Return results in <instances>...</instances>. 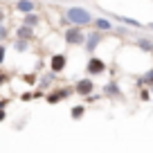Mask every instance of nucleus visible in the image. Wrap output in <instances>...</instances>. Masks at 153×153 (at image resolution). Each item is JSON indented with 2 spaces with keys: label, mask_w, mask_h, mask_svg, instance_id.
I'll return each mask as SVG.
<instances>
[{
  "label": "nucleus",
  "mask_w": 153,
  "mask_h": 153,
  "mask_svg": "<svg viewBox=\"0 0 153 153\" xmlns=\"http://www.w3.org/2000/svg\"><path fill=\"white\" fill-rule=\"evenodd\" d=\"M63 20H65V25H76V27H92V20H95V14H92L90 9H86V7L81 5H72L65 9V14H63Z\"/></svg>",
  "instance_id": "obj_1"
},
{
  "label": "nucleus",
  "mask_w": 153,
  "mask_h": 153,
  "mask_svg": "<svg viewBox=\"0 0 153 153\" xmlns=\"http://www.w3.org/2000/svg\"><path fill=\"white\" fill-rule=\"evenodd\" d=\"M86 27H76V25H68L63 29V43L70 45V48H79V45L86 43Z\"/></svg>",
  "instance_id": "obj_2"
},
{
  "label": "nucleus",
  "mask_w": 153,
  "mask_h": 153,
  "mask_svg": "<svg viewBox=\"0 0 153 153\" xmlns=\"http://www.w3.org/2000/svg\"><path fill=\"white\" fill-rule=\"evenodd\" d=\"M108 72V65H106V61L101 56H97V54H92V56H88V61H86V74L88 76H101V74H106Z\"/></svg>",
  "instance_id": "obj_3"
},
{
  "label": "nucleus",
  "mask_w": 153,
  "mask_h": 153,
  "mask_svg": "<svg viewBox=\"0 0 153 153\" xmlns=\"http://www.w3.org/2000/svg\"><path fill=\"white\" fill-rule=\"evenodd\" d=\"M106 41V34L99 32V29H90L86 36V43H83V50H86L88 56H92V54H97V48H99L101 43Z\"/></svg>",
  "instance_id": "obj_4"
},
{
  "label": "nucleus",
  "mask_w": 153,
  "mask_h": 153,
  "mask_svg": "<svg viewBox=\"0 0 153 153\" xmlns=\"http://www.w3.org/2000/svg\"><path fill=\"white\" fill-rule=\"evenodd\" d=\"M74 95H79V97H83V99H86L88 95H92V92H95V81H92V76H81V79H76L74 81Z\"/></svg>",
  "instance_id": "obj_5"
},
{
  "label": "nucleus",
  "mask_w": 153,
  "mask_h": 153,
  "mask_svg": "<svg viewBox=\"0 0 153 153\" xmlns=\"http://www.w3.org/2000/svg\"><path fill=\"white\" fill-rule=\"evenodd\" d=\"M72 95H74V88H70V86L54 88L52 92L45 95V101H48V104H61L63 99H68V97H72Z\"/></svg>",
  "instance_id": "obj_6"
},
{
  "label": "nucleus",
  "mask_w": 153,
  "mask_h": 153,
  "mask_svg": "<svg viewBox=\"0 0 153 153\" xmlns=\"http://www.w3.org/2000/svg\"><path fill=\"white\" fill-rule=\"evenodd\" d=\"M68 68V54L63 52H56L50 56V72H54V74H61V72H65Z\"/></svg>",
  "instance_id": "obj_7"
},
{
  "label": "nucleus",
  "mask_w": 153,
  "mask_h": 153,
  "mask_svg": "<svg viewBox=\"0 0 153 153\" xmlns=\"http://www.w3.org/2000/svg\"><path fill=\"white\" fill-rule=\"evenodd\" d=\"M92 29H99V32H104V34H113L115 23L110 20V16H95V20H92Z\"/></svg>",
  "instance_id": "obj_8"
},
{
  "label": "nucleus",
  "mask_w": 153,
  "mask_h": 153,
  "mask_svg": "<svg viewBox=\"0 0 153 153\" xmlns=\"http://www.w3.org/2000/svg\"><path fill=\"white\" fill-rule=\"evenodd\" d=\"M106 16H110V18H115V20H120L122 25H126V27H131V29H144V27H146V23L135 20V18H131V16H124V14H106Z\"/></svg>",
  "instance_id": "obj_9"
},
{
  "label": "nucleus",
  "mask_w": 153,
  "mask_h": 153,
  "mask_svg": "<svg viewBox=\"0 0 153 153\" xmlns=\"http://www.w3.org/2000/svg\"><path fill=\"white\" fill-rule=\"evenodd\" d=\"M104 97H108V99H120L122 97V88H120V81L117 79H110V81L104 83V92H101Z\"/></svg>",
  "instance_id": "obj_10"
},
{
  "label": "nucleus",
  "mask_w": 153,
  "mask_h": 153,
  "mask_svg": "<svg viewBox=\"0 0 153 153\" xmlns=\"http://www.w3.org/2000/svg\"><path fill=\"white\" fill-rule=\"evenodd\" d=\"M14 9L18 11V14H32V11H36L38 9V2L36 0H16L14 2Z\"/></svg>",
  "instance_id": "obj_11"
},
{
  "label": "nucleus",
  "mask_w": 153,
  "mask_h": 153,
  "mask_svg": "<svg viewBox=\"0 0 153 153\" xmlns=\"http://www.w3.org/2000/svg\"><path fill=\"white\" fill-rule=\"evenodd\" d=\"M16 38H23V41H29V43H32L34 38H36V29H34V27H27V25L20 23L18 27H16Z\"/></svg>",
  "instance_id": "obj_12"
},
{
  "label": "nucleus",
  "mask_w": 153,
  "mask_h": 153,
  "mask_svg": "<svg viewBox=\"0 0 153 153\" xmlns=\"http://www.w3.org/2000/svg\"><path fill=\"white\" fill-rule=\"evenodd\" d=\"M133 43L137 50H142L146 54H153V36H140V38H135Z\"/></svg>",
  "instance_id": "obj_13"
},
{
  "label": "nucleus",
  "mask_w": 153,
  "mask_h": 153,
  "mask_svg": "<svg viewBox=\"0 0 153 153\" xmlns=\"http://www.w3.org/2000/svg\"><path fill=\"white\" fill-rule=\"evenodd\" d=\"M41 20H43V18H41V14H38V11H32V14H25L23 18H20V23L27 25V27H34V29H36L38 25H41Z\"/></svg>",
  "instance_id": "obj_14"
},
{
  "label": "nucleus",
  "mask_w": 153,
  "mask_h": 153,
  "mask_svg": "<svg viewBox=\"0 0 153 153\" xmlns=\"http://www.w3.org/2000/svg\"><path fill=\"white\" fill-rule=\"evenodd\" d=\"M135 83H137L140 88H146V86H153V68H149V70L144 72L142 76H137V79H135Z\"/></svg>",
  "instance_id": "obj_15"
},
{
  "label": "nucleus",
  "mask_w": 153,
  "mask_h": 153,
  "mask_svg": "<svg viewBox=\"0 0 153 153\" xmlns=\"http://www.w3.org/2000/svg\"><path fill=\"white\" fill-rule=\"evenodd\" d=\"M54 79H56V74H54V72H48V74H43L41 79H38V88H41V90H48V88L54 83Z\"/></svg>",
  "instance_id": "obj_16"
},
{
  "label": "nucleus",
  "mask_w": 153,
  "mask_h": 153,
  "mask_svg": "<svg viewBox=\"0 0 153 153\" xmlns=\"http://www.w3.org/2000/svg\"><path fill=\"white\" fill-rule=\"evenodd\" d=\"M86 110H88V108H86L83 104H76V106H72V108H70V117H72L74 122H79L83 115H86Z\"/></svg>",
  "instance_id": "obj_17"
},
{
  "label": "nucleus",
  "mask_w": 153,
  "mask_h": 153,
  "mask_svg": "<svg viewBox=\"0 0 153 153\" xmlns=\"http://www.w3.org/2000/svg\"><path fill=\"white\" fill-rule=\"evenodd\" d=\"M14 50H16V52H20V54L27 52V50H29V41H23V38H14Z\"/></svg>",
  "instance_id": "obj_18"
},
{
  "label": "nucleus",
  "mask_w": 153,
  "mask_h": 153,
  "mask_svg": "<svg viewBox=\"0 0 153 153\" xmlns=\"http://www.w3.org/2000/svg\"><path fill=\"white\" fill-rule=\"evenodd\" d=\"M38 79H41V76H38L36 72H29V74H23V81H25V83H29V86H36V83H38Z\"/></svg>",
  "instance_id": "obj_19"
},
{
  "label": "nucleus",
  "mask_w": 153,
  "mask_h": 153,
  "mask_svg": "<svg viewBox=\"0 0 153 153\" xmlns=\"http://www.w3.org/2000/svg\"><path fill=\"white\" fill-rule=\"evenodd\" d=\"M128 29H131V27H126V25L120 23V25H115L113 34H117V36H124V38H126V36H128Z\"/></svg>",
  "instance_id": "obj_20"
},
{
  "label": "nucleus",
  "mask_w": 153,
  "mask_h": 153,
  "mask_svg": "<svg viewBox=\"0 0 153 153\" xmlns=\"http://www.w3.org/2000/svg\"><path fill=\"white\" fill-rule=\"evenodd\" d=\"M137 97H140V101H149L151 99V90H149V88H140Z\"/></svg>",
  "instance_id": "obj_21"
},
{
  "label": "nucleus",
  "mask_w": 153,
  "mask_h": 153,
  "mask_svg": "<svg viewBox=\"0 0 153 153\" xmlns=\"http://www.w3.org/2000/svg\"><path fill=\"white\" fill-rule=\"evenodd\" d=\"M7 38H9V27H7V25H0V43H5Z\"/></svg>",
  "instance_id": "obj_22"
},
{
  "label": "nucleus",
  "mask_w": 153,
  "mask_h": 153,
  "mask_svg": "<svg viewBox=\"0 0 153 153\" xmlns=\"http://www.w3.org/2000/svg\"><path fill=\"white\" fill-rule=\"evenodd\" d=\"M101 97H104V95H97V92H92V95H88V97H86V104H97Z\"/></svg>",
  "instance_id": "obj_23"
},
{
  "label": "nucleus",
  "mask_w": 153,
  "mask_h": 153,
  "mask_svg": "<svg viewBox=\"0 0 153 153\" xmlns=\"http://www.w3.org/2000/svg\"><path fill=\"white\" fill-rule=\"evenodd\" d=\"M5 59H7V45H5V43H0V65L5 63Z\"/></svg>",
  "instance_id": "obj_24"
},
{
  "label": "nucleus",
  "mask_w": 153,
  "mask_h": 153,
  "mask_svg": "<svg viewBox=\"0 0 153 153\" xmlns=\"http://www.w3.org/2000/svg\"><path fill=\"white\" fill-rule=\"evenodd\" d=\"M20 99H23V101H32V99H34V92H23V95H20Z\"/></svg>",
  "instance_id": "obj_25"
},
{
  "label": "nucleus",
  "mask_w": 153,
  "mask_h": 153,
  "mask_svg": "<svg viewBox=\"0 0 153 153\" xmlns=\"http://www.w3.org/2000/svg\"><path fill=\"white\" fill-rule=\"evenodd\" d=\"M5 20H7V11L0 7V25H5Z\"/></svg>",
  "instance_id": "obj_26"
},
{
  "label": "nucleus",
  "mask_w": 153,
  "mask_h": 153,
  "mask_svg": "<svg viewBox=\"0 0 153 153\" xmlns=\"http://www.w3.org/2000/svg\"><path fill=\"white\" fill-rule=\"evenodd\" d=\"M5 120H7V110L0 108V122H5Z\"/></svg>",
  "instance_id": "obj_27"
},
{
  "label": "nucleus",
  "mask_w": 153,
  "mask_h": 153,
  "mask_svg": "<svg viewBox=\"0 0 153 153\" xmlns=\"http://www.w3.org/2000/svg\"><path fill=\"white\" fill-rule=\"evenodd\" d=\"M7 104H9V99H2V97H0V108H7Z\"/></svg>",
  "instance_id": "obj_28"
},
{
  "label": "nucleus",
  "mask_w": 153,
  "mask_h": 153,
  "mask_svg": "<svg viewBox=\"0 0 153 153\" xmlns=\"http://www.w3.org/2000/svg\"><path fill=\"white\" fill-rule=\"evenodd\" d=\"M5 81H7V74H0V86H2Z\"/></svg>",
  "instance_id": "obj_29"
},
{
  "label": "nucleus",
  "mask_w": 153,
  "mask_h": 153,
  "mask_svg": "<svg viewBox=\"0 0 153 153\" xmlns=\"http://www.w3.org/2000/svg\"><path fill=\"white\" fill-rule=\"evenodd\" d=\"M146 29H153V23H146Z\"/></svg>",
  "instance_id": "obj_30"
},
{
  "label": "nucleus",
  "mask_w": 153,
  "mask_h": 153,
  "mask_svg": "<svg viewBox=\"0 0 153 153\" xmlns=\"http://www.w3.org/2000/svg\"><path fill=\"white\" fill-rule=\"evenodd\" d=\"M0 2H2V0H0Z\"/></svg>",
  "instance_id": "obj_31"
}]
</instances>
